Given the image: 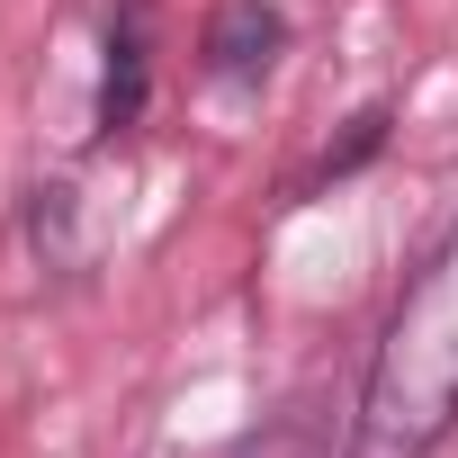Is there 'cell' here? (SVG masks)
Segmentation results:
<instances>
[{
    "instance_id": "3957f363",
    "label": "cell",
    "mask_w": 458,
    "mask_h": 458,
    "mask_svg": "<svg viewBox=\"0 0 458 458\" xmlns=\"http://www.w3.org/2000/svg\"><path fill=\"white\" fill-rule=\"evenodd\" d=\"M288 55V19L270 10V0H225L216 28H207V64L225 81H261L270 64Z\"/></svg>"
},
{
    "instance_id": "7a4b0ae2",
    "label": "cell",
    "mask_w": 458,
    "mask_h": 458,
    "mask_svg": "<svg viewBox=\"0 0 458 458\" xmlns=\"http://www.w3.org/2000/svg\"><path fill=\"white\" fill-rule=\"evenodd\" d=\"M144 81H153V10L144 0H117L108 10V64H99V135H135L144 117Z\"/></svg>"
},
{
    "instance_id": "6da1fadb",
    "label": "cell",
    "mask_w": 458,
    "mask_h": 458,
    "mask_svg": "<svg viewBox=\"0 0 458 458\" xmlns=\"http://www.w3.org/2000/svg\"><path fill=\"white\" fill-rule=\"evenodd\" d=\"M449 431H458V225L404 279V297L369 351L342 458H431Z\"/></svg>"
}]
</instances>
